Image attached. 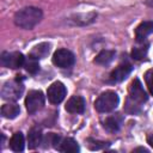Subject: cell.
<instances>
[{
	"label": "cell",
	"instance_id": "cell-4",
	"mask_svg": "<svg viewBox=\"0 0 153 153\" xmlns=\"http://www.w3.org/2000/svg\"><path fill=\"white\" fill-rule=\"evenodd\" d=\"M24 91V86L22 82V78H16L14 80L11 81H6L1 88V96L4 99L10 100V102H14L17 99L20 98L22 93Z\"/></svg>",
	"mask_w": 153,
	"mask_h": 153
},
{
	"label": "cell",
	"instance_id": "cell-17",
	"mask_svg": "<svg viewBox=\"0 0 153 153\" xmlns=\"http://www.w3.org/2000/svg\"><path fill=\"white\" fill-rule=\"evenodd\" d=\"M49 51H50V44L44 42V43H39L38 45L33 47V49L30 51L29 55H31L32 57L39 60V59L45 57V56L49 54Z\"/></svg>",
	"mask_w": 153,
	"mask_h": 153
},
{
	"label": "cell",
	"instance_id": "cell-18",
	"mask_svg": "<svg viewBox=\"0 0 153 153\" xmlns=\"http://www.w3.org/2000/svg\"><path fill=\"white\" fill-rule=\"evenodd\" d=\"M24 146H25L24 135L20 131L13 134V136L10 140V147H11V149L14 151V152H23L24 151Z\"/></svg>",
	"mask_w": 153,
	"mask_h": 153
},
{
	"label": "cell",
	"instance_id": "cell-23",
	"mask_svg": "<svg viewBox=\"0 0 153 153\" xmlns=\"http://www.w3.org/2000/svg\"><path fill=\"white\" fill-rule=\"evenodd\" d=\"M146 5L153 8V0H146Z\"/></svg>",
	"mask_w": 153,
	"mask_h": 153
},
{
	"label": "cell",
	"instance_id": "cell-10",
	"mask_svg": "<svg viewBox=\"0 0 153 153\" xmlns=\"http://www.w3.org/2000/svg\"><path fill=\"white\" fill-rule=\"evenodd\" d=\"M152 32H153V22H151V20L142 22L135 29V39H136V43L145 42L146 38H147V36H149Z\"/></svg>",
	"mask_w": 153,
	"mask_h": 153
},
{
	"label": "cell",
	"instance_id": "cell-1",
	"mask_svg": "<svg viewBox=\"0 0 153 153\" xmlns=\"http://www.w3.org/2000/svg\"><path fill=\"white\" fill-rule=\"evenodd\" d=\"M148 99L146 91L143 90L139 79H134L129 86L128 97L124 103V111L129 115H136L141 111L143 103Z\"/></svg>",
	"mask_w": 153,
	"mask_h": 153
},
{
	"label": "cell",
	"instance_id": "cell-7",
	"mask_svg": "<svg viewBox=\"0 0 153 153\" xmlns=\"http://www.w3.org/2000/svg\"><path fill=\"white\" fill-rule=\"evenodd\" d=\"M24 62H25V57L19 51H12V53L5 51L1 55V63L5 67L11 68V69H17L24 66Z\"/></svg>",
	"mask_w": 153,
	"mask_h": 153
},
{
	"label": "cell",
	"instance_id": "cell-21",
	"mask_svg": "<svg viewBox=\"0 0 153 153\" xmlns=\"http://www.w3.org/2000/svg\"><path fill=\"white\" fill-rule=\"evenodd\" d=\"M143 78H145V82H146V86H147L149 93L153 96V68L148 69V71L145 73Z\"/></svg>",
	"mask_w": 153,
	"mask_h": 153
},
{
	"label": "cell",
	"instance_id": "cell-8",
	"mask_svg": "<svg viewBox=\"0 0 153 153\" xmlns=\"http://www.w3.org/2000/svg\"><path fill=\"white\" fill-rule=\"evenodd\" d=\"M66 93H67V90H66V86L61 82V81H55L53 82L49 87H48V91H47V96H48V99L51 104H60L65 97H66Z\"/></svg>",
	"mask_w": 153,
	"mask_h": 153
},
{
	"label": "cell",
	"instance_id": "cell-13",
	"mask_svg": "<svg viewBox=\"0 0 153 153\" xmlns=\"http://www.w3.org/2000/svg\"><path fill=\"white\" fill-rule=\"evenodd\" d=\"M43 136H42V130L38 127H33L29 130L27 134V146L30 149H33L36 147L39 146V143L42 142Z\"/></svg>",
	"mask_w": 153,
	"mask_h": 153
},
{
	"label": "cell",
	"instance_id": "cell-15",
	"mask_svg": "<svg viewBox=\"0 0 153 153\" xmlns=\"http://www.w3.org/2000/svg\"><path fill=\"white\" fill-rule=\"evenodd\" d=\"M148 47L149 44L145 41V42H141V43H137V45H135L131 50V57L134 60H143L146 56H147V53H148Z\"/></svg>",
	"mask_w": 153,
	"mask_h": 153
},
{
	"label": "cell",
	"instance_id": "cell-16",
	"mask_svg": "<svg viewBox=\"0 0 153 153\" xmlns=\"http://www.w3.org/2000/svg\"><path fill=\"white\" fill-rule=\"evenodd\" d=\"M20 112V108L18 104L16 103H8V104H5L2 105L1 108V115L5 117V118H16Z\"/></svg>",
	"mask_w": 153,
	"mask_h": 153
},
{
	"label": "cell",
	"instance_id": "cell-20",
	"mask_svg": "<svg viewBox=\"0 0 153 153\" xmlns=\"http://www.w3.org/2000/svg\"><path fill=\"white\" fill-rule=\"evenodd\" d=\"M24 67L26 69V72H29L30 74H36L39 71V65H38V60L32 57L31 55L27 56V59H25L24 62Z\"/></svg>",
	"mask_w": 153,
	"mask_h": 153
},
{
	"label": "cell",
	"instance_id": "cell-11",
	"mask_svg": "<svg viewBox=\"0 0 153 153\" xmlns=\"http://www.w3.org/2000/svg\"><path fill=\"white\" fill-rule=\"evenodd\" d=\"M85 110V100L80 96H73L66 104V111L69 114H82Z\"/></svg>",
	"mask_w": 153,
	"mask_h": 153
},
{
	"label": "cell",
	"instance_id": "cell-9",
	"mask_svg": "<svg viewBox=\"0 0 153 153\" xmlns=\"http://www.w3.org/2000/svg\"><path fill=\"white\" fill-rule=\"evenodd\" d=\"M133 71V67L130 63H121L118 65L111 73H110V82H121L123 81Z\"/></svg>",
	"mask_w": 153,
	"mask_h": 153
},
{
	"label": "cell",
	"instance_id": "cell-2",
	"mask_svg": "<svg viewBox=\"0 0 153 153\" xmlns=\"http://www.w3.org/2000/svg\"><path fill=\"white\" fill-rule=\"evenodd\" d=\"M42 19V11L37 7H24L14 14V24L22 29L31 30Z\"/></svg>",
	"mask_w": 153,
	"mask_h": 153
},
{
	"label": "cell",
	"instance_id": "cell-24",
	"mask_svg": "<svg viewBox=\"0 0 153 153\" xmlns=\"http://www.w3.org/2000/svg\"><path fill=\"white\" fill-rule=\"evenodd\" d=\"M137 151H141V152H147V149H146V148H142V147H139V148H135V149H134V152H137Z\"/></svg>",
	"mask_w": 153,
	"mask_h": 153
},
{
	"label": "cell",
	"instance_id": "cell-19",
	"mask_svg": "<svg viewBox=\"0 0 153 153\" xmlns=\"http://www.w3.org/2000/svg\"><path fill=\"white\" fill-rule=\"evenodd\" d=\"M115 57V51L114 50H102L94 59V63L106 66L109 65Z\"/></svg>",
	"mask_w": 153,
	"mask_h": 153
},
{
	"label": "cell",
	"instance_id": "cell-22",
	"mask_svg": "<svg viewBox=\"0 0 153 153\" xmlns=\"http://www.w3.org/2000/svg\"><path fill=\"white\" fill-rule=\"evenodd\" d=\"M147 141H148V143L153 147V133H152V134H149V136L147 137Z\"/></svg>",
	"mask_w": 153,
	"mask_h": 153
},
{
	"label": "cell",
	"instance_id": "cell-3",
	"mask_svg": "<svg viewBox=\"0 0 153 153\" xmlns=\"http://www.w3.org/2000/svg\"><path fill=\"white\" fill-rule=\"evenodd\" d=\"M118 102H120V98L116 92L105 91L96 99L94 108L99 112H110L117 108Z\"/></svg>",
	"mask_w": 153,
	"mask_h": 153
},
{
	"label": "cell",
	"instance_id": "cell-6",
	"mask_svg": "<svg viewBox=\"0 0 153 153\" xmlns=\"http://www.w3.org/2000/svg\"><path fill=\"white\" fill-rule=\"evenodd\" d=\"M75 57L67 49H57L53 55V63L60 68H69L74 65Z\"/></svg>",
	"mask_w": 153,
	"mask_h": 153
},
{
	"label": "cell",
	"instance_id": "cell-5",
	"mask_svg": "<svg viewBox=\"0 0 153 153\" xmlns=\"http://www.w3.org/2000/svg\"><path fill=\"white\" fill-rule=\"evenodd\" d=\"M44 105V96L42 91L32 90L27 93L25 98V106L29 114H35L38 110H41Z\"/></svg>",
	"mask_w": 153,
	"mask_h": 153
},
{
	"label": "cell",
	"instance_id": "cell-14",
	"mask_svg": "<svg viewBox=\"0 0 153 153\" xmlns=\"http://www.w3.org/2000/svg\"><path fill=\"white\" fill-rule=\"evenodd\" d=\"M57 151L60 152H65V153H74V152H79L80 151V147L78 145V142L72 139V137H65V139H61V142L59 143L57 146Z\"/></svg>",
	"mask_w": 153,
	"mask_h": 153
},
{
	"label": "cell",
	"instance_id": "cell-12",
	"mask_svg": "<svg viewBox=\"0 0 153 153\" xmlns=\"http://www.w3.org/2000/svg\"><path fill=\"white\" fill-rule=\"evenodd\" d=\"M122 122H123V116L120 115V114H115V115L108 116L105 118V121L103 122V126L108 131L116 133V131L120 130V128L122 126Z\"/></svg>",
	"mask_w": 153,
	"mask_h": 153
}]
</instances>
